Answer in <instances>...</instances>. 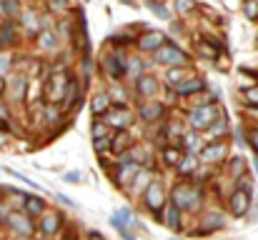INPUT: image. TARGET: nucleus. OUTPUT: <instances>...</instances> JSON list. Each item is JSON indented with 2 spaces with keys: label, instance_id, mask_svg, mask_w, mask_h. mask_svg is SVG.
Here are the masks:
<instances>
[{
  "label": "nucleus",
  "instance_id": "obj_33",
  "mask_svg": "<svg viewBox=\"0 0 258 240\" xmlns=\"http://www.w3.org/2000/svg\"><path fill=\"white\" fill-rule=\"evenodd\" d=\"M98 138H105V125L100 120L93 123V140H98Z\"/></svg>",
  "mask_w": 258,
  "mask_h": 240
},
{
  "label": "nucleus",
  "instance_id": "obj_49",
  "mask_svg": "<svg viewBox=\"0 0 258 240\" xmlns=\"http://www.w3.org/2000/svg\"><path fill=\"white\" fill-rule=\"evenodd\" d=\"M23 240H33V238H30V235H28V238H23Z\"/></svg>",
  "mask_w": 258,
  "mask_h": 240
},
{
  "label": "nucleus",
  "instance_id": "obj_44",
  "mask_svg": "<svg viewBox=\"0 0 258 240\" xmlns=\"http://www.w3.org/2000/svg\"><path fill=\"white\" fill-rule=\"evenodd\" d=\"M45 115H48V120H50V123H55V118H58V110H55V108H48V113H45Z\"/></svg>",
  "mask_w": 258,
  "mask_h": 240
},
{
  "label": "nucleus",
  "instance_id": "obj_12",
  "mask_svg": "<svg viewBox=\"0 0 258 240\" xmlns=\"http://www.w3.org/2000/svg\"><path fill=\"white\" fill-rule=\"evenodd\" d=\"M161 115H163V105L161 103H151V105L141 108V118L146 123H156V120H161Z\"/></svg>",
  "mask_w": 258,
  "mask_h": 240
},
{
  "label": "nucleus",
  "instance_id": "obj_28",
  "mask_svg": "<svg viewBox=\"0 0 258 240\" xmlns=\"http://www.w3.org/2000/svg\"><path fill=\"white\" fill-rule=\"evenodd\" d=\"M13 38H15V28H13V25L8 23V25H5V28L0 30V45H5V43H10Z\"/></svg>",
  "mask_w": 258,
  "mask_h": 240
},
{
  "label": "nucleus",
  "instance_id": "obj_11",
  "mask_svg": "<svg viewBox=\"0 0 258 240\" xmlns=\"http://www.w3.org/2000/svg\"><path fill=\"white\" fill-rule=\"evenodd\" d=\"M138 93L143 95V98H151V95H156L158 93V83L153 75H141L138 78Z\"/></svg>",
  "mask_w": 258,
  "mask_h": 240
},
{
  "label": "nucleus",
  "instance_id": "obj_8",
  "mask_svg": "<svg viewBox=\"0 0 258 240\" xmlns=\"http://www.w3.org/2000/svg\"><path fill=\"white\" fill-rule=\"evenodd\" d=\"M226 153H228V145H226V143H211V145H206V148L201 150V160H206V163H218V160L226 158Z\"/></svg>",
  "mask_w": 258,
  "mask_h": 240
},
{
  "label": "nucleus",
  "instance_id": "obj_19",
  "mask_svg": "<svg viewBox=\"0 0 258 240\" xmlns=\"http://www.w3.org/2000/svg\"><path fill=\"white\" fill-rule=\"evenodd\" d=\"M20 13L18 0H0V18H15Z\"/></svg>",
  "mask_w": 258,
  "mask_h": 240
},
{
  "label": "nucleus",
  "instance_id": "obj_37",
  "mask_svg": "<svg viewBox=\"0 0 258 240\" xmlns=\"http://www.w3.org/2000/svg\"><path fill=\"white\" fill-rule=\"evenodd\" d=\"M131 155H133V160H136V163H143V158H148V150H143V148H136Z\"/></svg>",
  "mask_w": 258,
  "mask_h": 240
},
{
  "label": "nucleus",
  "instance_id": "obj_45",
  "mask_svg": "<svg viewBox=\"0 0 258 240\" xmlns=\"http://www.w3.org/2000/svg\"><path fill=\"white\" fill-rule=\"evenodd\" d=\"M50 5H53L55 10H63V8H66V0H50Z\"/></svg>",
  "mask_w": 258,
  "mask_h": 240
},
{
  "label": "nucleus",
  "instance_id": "obj_48",
  "mask_svg": "<svg viewBox=\"0 0 258 240\" xmlns=\"http://www.w3.org/2000/svg\"><path fill=\"white\" fill-rule=\"evenodd\" d=\"M93 240H103V238H100V235H95V233H93Z\"/></svg>",
  "mask_w": 258,
  "mask_h": 240
},
{
  "label": "nucleus",
  "instance_id": "obj_23",
  "mask_svg": "<svg viewBox=\"0 0 258 240\" xmlns=\"http://www.w3.org/2000/svg\"><path fill=\"white\" fill-rule=\"evenodd\" d=\"M58 225H60V218H58V215H48V218L43 220V233H45V235H53V233L58 230Z\"/></svg>",
  "mask_w": 258,
  "mask_h": 240
},
{
  "label": "nucleus",
  "instance_id": "obj_16",
  "mask_svg": "<svg viewBox=\"0 0 258 240\" xmlns=\"http://www.w3.org/2000/svg\"><path fill=\"white\" fill-rule=\"evenodd\" d=\"M203 85H206V83H203L201 78H193V80H188V83H180L175 90H178L180 95H193V93H201Z\"/></svg>",
  "mask_w": 258,
  "mask_h": 240
},
{
  "label": "nucleus",
  "instance_id": "obj_20",
  "mask_svg": "<svg viewBox=\"0 0 258 240\" xmlns=\"http://www.w3.org/2000/svg\"><path fill=\"white\" fill-rule=\"evenodd\" d=\"M43 208H45V203H43L40 198H35V195L25 198V210H28V215H40Z\"/></svg>",
  "mask_w": 258,
  "mask_h": 240
},
{
  "label": "nucleus",
  "instance_id": "obj_24",
  "mask_svg": "<svg viewBox=\"0 0 258 240\" xmlns=\"http://www.w3.org/2000/svg\"><path fill=\"white\" fill-rule=\"evenodd\" d=\"M40 45L48 48V50H55L58 48V40H55V35L50 30H45V33H40Z\"/></svg>",
  "mask_w": 258,
  "mask_h": 240
},
{
  "label": "nucleus",
  "instance_id": "obj_25",
  "mask_svg": "<svg viewBox=\"0 0 258 240\" xmlns=\"http://www.w3.org/2000/svg\"><path fill=\"white\" fill-rule=\"evenodd\" d=\"M163 160H166L168 165H178V163L183 160V155H180V150H175V148H166V150H163Z\"/></svg>",
  "mask_w": 258,
  "mask_h": 240
},
{
  "label": "nucleus",
  "instance_id": "obj_10",
  "mask_svg": "<svg viewBox=\"0 0 258 240\" xmlns=\"http://www.w3.org/2000/svg\"><path fill=\"white\" fill-rule=\"evenodd\" d=\"M103 68H105V73L110 78H120L128 70V60H123V55H113V58H105Z\"/></svg>",
  "mask_w": 258,
  "mask_h": 240
},
{
  "label": "nucleus",
  "instance_id": "obj_9",
  "mask_svg": "<svg viewBox=\"0 0 258 240\" xmlns=\"http://www.w3.org/2000/svg\"><path fill=\"white\" fill-rule=\"evenodd\" d=\"M251 208V200H248V190H236L231 195V213L233 215H246Z\"/></svg>",
  "mask_w": 258,
  "mask_h": 240
},
{
  "label": "nucleus",
  "instance_id": "obj_15",
  "mask_svg": "<svg viewBox=\"0 0 258 240\" xmlns=\"http://www.w3.org/2000/svg\"><path fill=\"white\" fill-rule=\"evenodd\" d=\"M128 145H131V135H128L125 130H120V133L113 138V143H110V150H113V153H118V155H123Z\"/></svg>",
  "mask_w": 258,
  "mask_h": 240
},
{
  "label": "nucleus",
  "instance_id": "obj_21",
  "mask_svg": "<svg viewBox=\"0 0 258 240\" xmlns=\"http://www.w3.org/2000/svg\"><path fill=\"white\" fill-rule=\"evenodd\" d=\"M110 225H113V228H115V230H118V233H120L125 240H136V238H133V233H131V228H128V225H125V223H123L118 215H113V218H110Z\"/></svg>",
  "mask_w": 258,
  "mask_h": 240
},
{
  "label": "nucleus",
  "instance_id": "obj_42",
  "mask_svg": "<svg viewBox=\"0 0 258 240\" xmlns=\"http://www.w3.org/2000/svg\"><path fill=\"white\" fill-rule=\"evenodd\" d=\"M66 180H68V183H78V180H81V175H78L76 170H71V173H66Z\"/></svg>",
  "mask_w": 258,
  "mask_h": 240
},
{
  "label": "nucleus",
  "instance_id": "obj_36",
  "mask_svg": "<svg viewBox=\"0 0 258 240\" xmlns=\"http://www.w3.org/2000/svg\"><path fill=\"white\" fill-rule=\"evenodd\" d=\"M110 95L115 98V103H118V105H123V103H125V93H123L120 88H113V90H110Z\"/></svg>",
  "mask_w": 258,
  "mask_h": 240
},
{
  "label": "nucleus",
  "instance_id": "obj_7",
  "mask_svg": "<svg viewBox=\"0 0 258 240\" xmlns=\"http://www.w3.org/2000/svg\"><path fill=\"white\" fill-rule=\"evenodd\" d=\"M163 43H166V35L161 33V30H151V33H146L141 40H138V45H141V50H161L163 48Z\"/></svg>",
  "mask_w": 258,
  "mask_h": 240
},
{
  "label": "nucleus",
  "instance_id": "obj_17",
  "mask_svg": "<svg viewBox=\"0 0 258 240\" xmlns=\"http://www.w3.org/2000/svg\"><path fill=\"white\" fill-rule=\"evenodd\" d=\"M108 123H110V125H115V128H125V125L131 123V115H128V110L118 108V110H113V113L108 115Z\"/></svg>",
  "mask_w": 258,
  "mask_h": 240
},
{
  "label": "nucleus",
  "instance_id": "obj_41",
  "mask_svg": "<svg viewBox=\"0 0 258 240\" xmlns=\"http://www.w3.org/2000/svg\"><path fill=\"white\" fill-rule=\"evenodd\" d=\"M248 138H251V145H253V148L258 150V128H253V130L248 133Z\"/></svg>",
  "mask_w": 258,
  "mask_h": 240
},
{
  "label": "nucleus",
  "instance_id": "obj_13",
  "mask_svg": "<svg viewBox=\"0 0 258 240\" xmlns=\"http://www.w3.org/2000/svg\"><path fill=\"white\" fill-rule=\"evenodd\" d=\"M138 175H141L138 163H128V165H123V168H120V173H118V183H120V185L133 183V178H138Z\"/></svg>",
  "mask_w": 258,
  "mask_h": 240
},
{
  "label": "nucleus",
  "instance_id": "obj_40",
  "mask_svg": "<svg viewBox=\"0 0 258 240\" xmlns=\"http://www.w3.org/2000/svg\"><path fill=\"white\" fill-rule=\"evenodd\" d=\"M201 53H206V55L216 58V48H211V45H206V43H201Z\"/></svg>",
  "mask_w": 258,
  "mask_h": 240
},
{
  "label": "nucleus",
  "instance_id": "obj_5",
  "mask_svg": "<svg viewBox=\"0 0 258 240\" xmlns=\"http://www.w3.org/2000/svg\"><path fill=\"white\" fill-rule=\"evenodd\" d=\"M8 223H10V228H13L15 233H20L23 238L33 233V223H30L28 213H10V215H8Z\"/></svg>",
  "mask_w": 258,
  "mask_h": 240
},
{
  "label": "nucleus",
  "instance_id": "obj_35",
  "mask_svg": "<svg viewBox=\"0 0 258 240\" xmlns=\"http://www.w3.org/2000/svg\"><path fill=\"white\" fill-rule=\"evenodd\" d=\"M243 95H246V100H251V103H256L258 105V88H246Z\"/></svg>",
  "mask_w": 258,
  "mask_h": 240
},
{
  "label": "nucleus",
  "instance_id": "obj_6",
  "mask_svg": "<svg viewBox=\"0 0 258 240\" xmlns=\"http://www.w3.org/2000/svg\"><path fill=\"white\" fill-rule=\"evenodd\" d=\"M66 88H71V80L66 78V75H53L50 80V90H48V98L53 100V103H60V100H66Z\"/></svg>",
  "mask_w": 258,
  "mask_h": 240
},
{
  "label": "nucleus",
  "instance_id": "obj_3",
  "mask_svg": "<svg viewBox=\"0 0 258 240\" xmlns=\"http://www.w3.org/2000/svg\"><path fill=\"white\" fill-rule=\"evenodd\" d=\"M185 60H188V55H185L183 50H178L175 45L161 48L158 55H156V63H161V65H171V68H180Z\"/></svg>",
  "mask_w": 258,
  "mask_h": 240
},
{
  "label": "nucleus",
  "instance_id": "obj_38",
  "mask_svg": "<svg viewBox=\"0 0 258 240\" xmlns=\"http://www.w3.org/2000/svg\"><path fill=\"white\" fill-rule=\"evenodd\" d=\"M10 70V58L8 55H0V75H5Z\"/></svg>",
  "mask_w": 258,
  "mask_h": 240
},
{
  "label": "nucleus",
  "instance_id": "obj_29",
  "mask_svg": "<svg viewBox=\"0 0 258 240\" xmlns=\"http://www.w3.org/2000/svg\"><path fill=\"white\" fill-rule=\"evenodd\" d=\"M23 90H25V78H15L13 80V98L20 100L23 98Z\"/></svg>",
  "mask_w": 258,
  "mask_h": 240
},
{
  "label": "nucleus",
  "instance_id": "obj_31",
  "mask_svg": "<svg viewBox=\"0 0 258 240\" xmlns=\"http://www.w3.org/2000/svg\"><path fill=\"white\" fill-rule=\"evenodd\" d=\"M148 8L158 15V18H163V20H168V10L163 8V5H158V3H153V0H148Z\"/></svg>",
  "mask_w": 258,
  "mask_h": 240
},
{
  "label": "nucleus",
  "instance_id": "obj_34",
  "mask_svg": "<svg viewBox=\"0 0 258 240\" xmlns=\"http://www.w3.org/2000/svg\"><path fill=\"white\" fill-rule=\"evenodd\" d=\"M246 15H248L251 20H256L258 18V3L256 0H248V3H246Z\"/></svg>",
  "mask_w": 258,
  "mask_h": 240
},
{
  "label": "nucleus",
  "instance_id": "obj_47",
  "mask_svg": "<svg viewBox=\"0 0 258 240\" xmlns=\"http://www.w3.org/2000/svg\"><path fill=\"white\" fill-rule=\"evenodd\" d=\"M3 145H5V135L0 133V148H3Z\"/></svg>",
  "mask_w": 258,
  "mask_h": 240
},
{
  "label": "nucleus",
  "instance_id": "obj_39",
  "mask_svg": "<svg viewBox=\"0 0 258 240\" xmlns=\"http://www.w3.org/2000/svg\"><path fill=\"white\" fill-rule=\"evenodd\" d=\"M93 145H95V150H98V153H103V150H105V148H110V143H108V140H105V138H98V140H95V143H93Z\"/></svg>",
  "mask_w": 258,
  "mask_h": 240
},
{
  "label": "nucleus",
  "instance_id": "obj_50",
  "mask_svg": "<svg viewBox=\"0 0 258 240\" xmlns=\"http://www.w3.org/2000/svg\"><path fill=\"white\" fill-rule=\"evenodd\" d=\"M0 90H3V83H0Z\"/></svg>",
  "mask_w": 258,
  "mask_h": 240
},
{
  "label": "nucleus",
  "instance_id": "obj_22",
  "mask_svg": "<svg viewBox=\"0 0 258 240\" xmlns=\"http://www.w3.org/2000/svg\"><path fill=\"white\" fill-rule=\"evenodd\" d=\"M108 103H110V95H95V98H93V113H95V115L105 113V110H108Z\"/></svg>",
  "mask_w": 258,
  "mask_h": 240
},
{
  "label": "nucleus",
  "instance_id": "obj_18",
  "mask_svg": "<svg viewBox=\"0 0 258 240\" xmlns=\"http://www.w3.org/2000/svg\"><path fill=\"white\" fill-rule=\"evenodd\" d=\"M218 228H223V215L221 213H211V215H206L201 233H211V230H218Z\"/></svg>",
  "mask_w": 258,
  "mask_h": 240
},
{
  "label": "nucleus",
  "instance_id": "obj_4",
  "mask_svg": "<svg viewBox=\"0 0 258 240\" xmlns=\"http://www.w3.org/2000/svg\"><path fill=\"white\" fill-rule=\"evenodd\" d=\"M143 198H146V205H148L151 210H161V208L166 205V190H163V185H161L158 180H153V183L146 188Z\"/></svg>",
  "mask_w": 258,
  "mask_h": 240
},
{
  "label": "nucleus",
  "instance_id": "obj_1",
  "mask_svg": "<svg viewBox=\"0 0 258 240\" xmlns=\"http://www.w3.org/2000/svg\"><path fill=\"white\" fill-rule=\"evenodd\" d=\"M218 115H221L218 105H213V103L201 105V108H196V110L190 113V125H193L196 130H208V128H213V125H216Z\"/></svg>",
  "mask_w": 258,
  "mask_h": 240
},
{
  "label": "nucleus",
  "instance_id": "obj_26",
  "mask_svg": "<svg viewBox=\"0 0 258 240\" xmlns=\"http://www.w3.org/2000/svg\"><path fill=\"white\" fill-rule=\"evenodd\" d=\"M196 163H198V160L193 158V155H185V158L178 163V170H180V173H193V170H196Z\"/></svg>",
  "mask_w": 258,
  "mask_h": 240
},
{
  "label": "nucleus",
  "instance_id": "obj_46",
  "mask_svg": "<svg viewBox=\"0 0 258 240\" xmlns=\"http://www.w3.org/2000/svg\"><path fill=\"white\" fill-rule=\"evenodd\" d=\"M185 140H188L190 148H196V135H185Z\"/></svg>",
  "mask_w": 258,
  "mask_h": 240
},
{
  "label": "nucleus",
  "instance_id": "obj_27",
  "mask_svg": "<svg viewBox=\"0 0 258 240\" xmlns=\"http://www.w3.org/2000/svg\"><path fill=\"white\" fill-rule=\"evenodd\" d=\"M115 215H118V218H120V220H123V223H125L128 228H133V225H138V223H136V218H133V213H131L128 208H120V210H118Z\"/></svg>",
  "mask_w": 258,
  "mask_h": 240
},
{
  "label": "nucleus",
  "instance_id": "obj_43",
  "mask_svg": "<svg viewBox=\"0 0 258 240\" xmlns=\"http://www.w3.org/2000/svg\"><path fill=\"white\" fill-rule=\"evenodd\" d=\"M25 20H28V28L35 30V13H25Z\"/></svg>",
  "mask_w": 258,
  "mask_h": 240
},
{
  "label": "nucleus",
  "instance_id": "obj_14",
  "mask_svg": "<svg viewBox=\"0 0 258 240\" xmlns=\"http://www.w3.org/2000/svg\"><path fill=\"white\" fill-rule=\"evenodd\" d=\"M163 223L171 228V230H180V208H175V205H168L166 208V215H163Z\"/></svg>",
  "mask_w": 258,
  "mask_h": 240
},
{
  "label": "nucleus",
  "instance_id": "obj_30",
  "mask_svg": "<svg viewBox=\"0 0 258 240\" xmlns=\"http://www.w3.org/2000/svg\"><path fill=\"white\" fill-rule=\"evenodd\" d=\"M180 68H173V70H168V75H166V80H168V85H173V88H178L180 85Z\"/></svg>",
  "mask_w": 258,
  "mask_h": 240
},
{
  "label": "nucleus",
  "instance_id": "obj_2",
  "mask_svg": "<svg viewBox=\"0 0 258 240\" xmlns=\"http://www.w3.org/2000/svg\"><path fill=\"white\" fill-rule=\"evenodd\" d=\"M171 200L173 205L180 208V210H193V208H198L201 193L196 188H190V185H175L171 193Z\"/></svg>",
  "mask_w": 258,
  "mask_h": 240
},
{
  "label": "nucleus",
  "instance_id": "obj_32",
  "mask_svg": "<svg viewBox=\"0 0 258 240\" xmlns=\"http://www.w3.org/2000/svg\"><path fill=\"white\" fill-rule=\"evenodd\" d=\"M175 10L180 15H185L188 10H193V0H175Z\"/></svg>",
  "mask_w": 258,
  "mask_h": 240
}]
</instances>
